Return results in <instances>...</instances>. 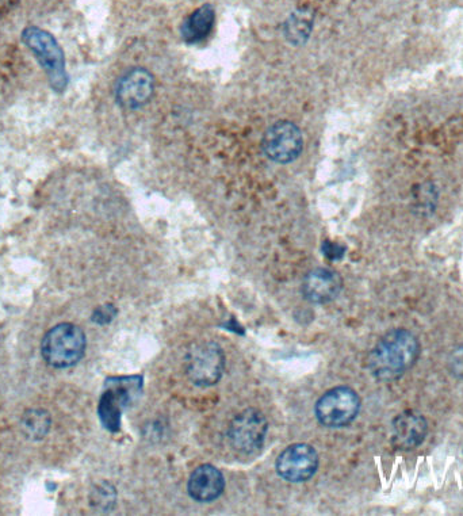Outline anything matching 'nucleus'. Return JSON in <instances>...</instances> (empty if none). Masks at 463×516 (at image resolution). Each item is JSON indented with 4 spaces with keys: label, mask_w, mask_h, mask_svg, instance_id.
<instances>
[{
    "label": "nucleus",
    "mask_w": 463,
    "mask_h": 516,
    "mask_svg": "<svg viewBox=\"0 0 463 516\" xmlns=\"http://www.w3.org/2000/svg\"><path fill=\"white\" fill-rule=\"evenodd\" d=\"M304 139L297 125L289 121L277 122L263 137V151L273 162L288 164L301 155Z\"/></svg>",
    "instance_id": "8"
},
{
    "label": "nucleus",
    "mask_w": 463,
    "mask_h": 516,
    "mask_svg": "<svg viewBox=\"0 0 463 516\" xmlns=\"http://www.w3.org/2000/svg\"><path fill=\"white\" fill-rule=\"evenodd\" d=\"M225 355L216 343L197 344L186 357V374L198 386L216 385L223 377Z\"/></svg>",
    "instance_id": "6"
},
{
    "label": "nucleus",
    "mask_w": 463,
    "mask_h": 516,
    "mask_svg": "<svg viewBox=\"0 0 463 516\" xmlns=\"http://www.w3.org/2000/svg\"><path fill=\"white\" fill-rule=\"evenodd\" d=\"M342 286V277L338 273L328 269H317L306 275L302 292L306 300L313 304H328L339 296Z\"/></svg>",
    "instance_id": "12"
},
{
    "label": "nucleus",
    "mask_w": 463,
    "mask_h": 516,
    "mask_svg": "<svg viewBox=\"0 0 463 516\" xmlns=\"http://www.w3.org/2000/svg\"><path fill=\"white\" fill-rule=\"evenodd\" d=\"M143 389L141 376L107 378L105 392L98 405L99 419L106 430L110 433L120 431L122 412L136 403Z\"/></svg>",
    "instance_id": "2"
},
{
    "label": "nucleus",
    "mask_w": 463,
    "mask_h": 516,
    "mask_svg": "<svg viewBox=\"0 0 463 516\" xmlns=\"http://www.w3.org/2000/svg\"><path fill=\"white\" fill-rule=\"evenodd\" d=\"M420 353L422 344L417 336L405 328H396L378 340L367 365L378 381H396L416 365Z\"/></svg>",
    "instance_id": "1"
},
{
    "label": "nucleus",
    "mask_w": 463,
    "mask_h": 516,
    "mask_svg": "<svg viewBox=\"0 0 463 516\" xmlns=\"http://www.w3.org/2000/svg\"><path fill=\"white\" fill-rule=\"evenodd\" d=\"M51 416L47 411L30 410L26 411L21 419V427L24 434L32 441H40L47 437L51 430Z\"/></svg>",
    "instance_id": "16"
},
{
    "label": "nucleus",
    "mask_w": 463,
    "mask_h": 516,
    "mask_svg": "<svg viewBox=\"0 0 463 516\" xmlns=\"http://www.w3.org/2000/svg\"><path fill=\"white\" fill-rule=\"evenodd\" d=\"M428 435V422L415 411L401 412L393 419L392 442L399 450L412 451L423 445Z\"/></svg>",
    "instance_id": "11"
},
{
    "label": "nucleus",
    "mask_w": 463,
    "mask_h": 516,
    "mask_svg": "<svg viewBox=\"0 0 463 516\" xmlns=\"http://www.w3.org/2000/svg\"><path fill=\"white\" fill-rule=\"evenodd\" d=\"M313 29V13L308 9L294 11L285 22L286 40L293 45H302L308 41Z\"/></svg>",
    "instance_id": "15"
},
{
    "label": "nucleus",
    "mask_w": 463,
    "mask_h": 516,
    "mask_svg": "<svg viewBox=\"0 0 463 516\" xmlns=\"http://www.w3.org/2000/svg\"><path fill=\"white\" fill-rule=\"evenodd\" d=\"M153 91H155V79L151 72L144 68H135L126 72L117 83L116 99L118 105L135 110L144 106L152 98Z\"/></svg>",
    "instance_id": "10"
},
{
    "label": "nucleus",
    "mask_w": 463,
    "mask_h": 516,
    "mask_svg": "<svg viewBox=\"0 0 463 516\" xmlns=\"http://www.w3.org/2000/svg\"><path fill=\"white\" fill-rule=\"evenodd\" d=\"M223 473L213 465H202L191 473L187 491L195 502L209 503L220 498L224 492Z\"/></svg>",
    "instance_id": "13"
},
{
    "label": "nucleus",
    "mask_w": 463,
    "mask_h": 516,
    "mask_svg": "<svg viewBox=\"0 0 463 516\" xmlns=\"http://www.w3.org/2000/svg\"><path fill=\"white\" fill-rule=\"evenodd\" d=\"M277 472L283 480L302 483L311 480L319 469V456L311 445L294 443L279 454Z\"/></svg>",
    "instance_id": "9"
},
{
    "label": "nucleus",
    "mask_w": 463,
    "mask_h": 516,
    "mask_svg": "<svg viewBox=\"0 0 463 516\" xmlns=\"http://www.w3.org/2000/svg\"><path fill=\"white\" fill-rule=\"evenodd\" d=\"M87 339L82 328L71 323L59 324L47 332L41 343V354L49 366L71 368L86 353Z\"/></svg>",
    "instance_id": "3"
},
{
    "label": "nucleus",
    "mask_w": 463,
    "mask_h": 516,
    "mask_svg": "<svg viewBox=\"0 0 463 516\" xmlns=\"http://www.w3.org/2000/svg\"><path fill=\"white\" fill-rule=\"evenodd\" d=\"M214 19H216V13H214L213 6L204 5L193 11L183 22L181 29L183 40L187 44L204 41L212 32Z\"/></svg>",
    "instance_id": "14"
},
{
    "label": "nucleus",
    "mask_w": 463,
    "mask_h": 516,
    "mask_svg": "<svg viewBox=\"0 0 463 516\" xmlns=\"http://www.w3.org/2000/svg\"><path fill=\"white\" fill-rule=\"evenodd\" d=\"M361 397L348 386H338L325 393L316 404L317 420L325 427L348 426L361 411Z\"/></svg>",
    "instance_id": "5"
},
{
    "label": "nucleus",
    "mask_w": 463,
    "mask_h": 516,
    "mask_svg": "<svg viewBox=\"0 0 463 516\" xmlns=\"http://www.w3.org/2000/svg\"><path fill=\"white\" fill-rule=\"evenodd\" d=\"M266 418L256 410H246L232 420L228 430L229 443L237 453L244 456L258 454L266 441Z\"/></svg>",
    "instance_id": "7"
},
{
    "label": "nucleus",
    "mask_w": 463,
    "mask_h": 516,
    "mask_svg": "<svg viewBox=\"0 0 463 516\" xmlns=\"http://www.w3.org/2000/svg\"><path fill=\"white\" fill-rule=\"evenodd\" d=\"M117 315V309L112 304L102 305L98 309H95L93 315L94 323L99 326H106V324L112 323L114 317Z\"/></svg>",
    "instance_id": "18"
},
{
    "label": "nucleus",
    "mask_w": 463,
    "mask_h": 516,
    "mask_svg": "<svg viewBox=\"0 0 463 516\" xmlns=\"http://www.w3.org/2000/svg\"><path fill=\"white\" fill-rule=\"evenodd\" d=\"M447 368L451 376L463 380V346H457L451 350L449 358H447Z\"/></svg>",
    "instance_id": "17"
},
{
    "label": "nucleus",
    "mask_w": 463,
    "mask_h": 516,
    "mask_svg": "<svg viewBox=\"0 0 463 516\" xmlns=\"http://www.w3.org/2000/svg\"><path fill=\"white\" fill-rule=\"evenodd\" d=\"M22 41L26 47L34 53L41 66L47 71L52 89L64 91L68 84V75L65 71V59L63 49L57 44L55 38L45 30L30 26L22 33Z\"/></svg>",
    "instance_id": "4"
},
{
    "label": "nucleus",
    "mask_w": 463,
    "mask_h": 516,
    "mask_svg": "<svg viewBox=\"0 0 463 516\" xmlns=\"http://www.w3.org/2000/svg\"><path fill=\"white\" fill-rule=\"evenodd\" d=\"M324 254L327 255L329 259H339L342 258L344 250L342 247L338 246V244L327 242L324 244Z\"/></svg>",
    "instance_id": "19"
}]
</instances>
